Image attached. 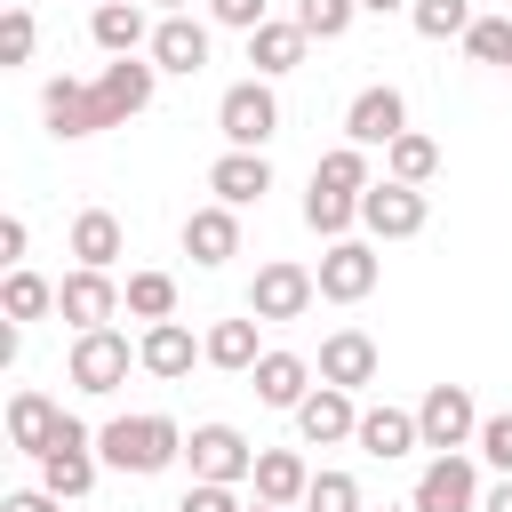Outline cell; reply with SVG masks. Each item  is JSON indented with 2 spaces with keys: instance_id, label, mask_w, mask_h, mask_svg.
I'll use <instances>...</instances> for the list:
<instances>
[{
  "instance_id": "obj_43",
  "label": "cell",
  "mask_w": 512,
  "mask_h": 512,
  "mask_svg": "<svg viewBox=\"0 0 512 512\" xmlns=\"http://www.w3.org/2000/svg\"><path fill=\"white\" fill-rule=\"evenodd\" d=\"M480 512H512V472H504V480H496V488L480 496Z\"/></svg>"
},
{
  "instance_id": "obj_10",
  "label": "cell",
  "mask_w": 512,
  "mask_h": 512,
  "mask_svg": "<svg viewBox=\"0 0 512 512\" xmlns=\"http://www.w3.org/2000/svg\"><path fill=\"white\" fill-rule=\"evenodd\" d=\"M376 280H384V256L368 240H328L320 248V296L328 304H360V296H376Z\"/></svg>"
},
{
  "instance_id": "obj_28",
  "label": "cell",
  "mask_w": 512,
  "mask_h": 512,
  "mask_svg": "<svg viewBox=\"0 0 512 512\" xmlns=\"http://www.w3.org/2000/svg\"><path fill=\"white\" fill-rule=\"evenodd\" d=\"M200 344H208V368H232V376H248V368L264 360V344H256V312H248V320H216Z\"/></svg>"
},
{
  "instance_id": "obj_18",
  "label": "cell",
  "mask_w": 512,
  "mask_h": 512,
  "mask_svg": "<svg viewBox=\"0 0 512 512\" xmlns=\"http://www.w3.org/2000/svg\"><path fill=\"white\" fill-rule=\"evenodd\" d=\"M320 384H344V392L376 384V336H368V328H336V336H320Z\"/></svg>"
},
{
  "instance_id": "obj_19",
  "label": "cell",
  "mask_w": 512,
  "mask_h": 512,
  "mask_svg": "<svg viewBox=\"0 0 512 512\" xmlns=\"http://www.w3.org/2000/svg\"><path fill=\"white\" fill-rule=\"evenodd\" d=\"M88 40H96L104 56H144V48H152V16H144L136 0H96Z\"/></svg>"
},
{
  "instance_id": "obj_41",
  "label": "cell",
  "mask_w": 512,
  "mask_h": 512,
  "mask_svg": "<svg viewBox=\"0 0 512 512\" xmlns=\"http://www.w3.org/2000/svg\"><path fill=\"white\" fill-rule=\"evenodd\" d=\"M24 248H32V224H24V216H8V224H0V256H8V264H24Z\"/></svg>"
},
{
  "instance_id": "obj_2",
  "label": "cell",
  "mask_w": 512,
  "mask_h": 512,
  "mask_svg": "<svg viewBox=\"0 0 512 512\" xmlns=\"http://www.w3.org/2000/svg\"><path fill=\"white\" fill-rule=\"evenodd\" d=\"M96 456H104L112 472L152 480V472H168V464L184 456V432H176V416H160V408H144V416H112V424L96 432Z\"/></svg>"
},
{
  "instance_id": "obj_14",
  "label": "cell",
  "mask_w": 512,
  "mask_h": 512,
  "mask_svg": "<svg viewBox=\"0 0 512 512\" xmlns=\"http://www.w3.org/2000/svg\"><path fill=\"white\" fill-rule=\"evenodd\" d=\"M184 456H192V480H248L256 472V448L232 432V424H192V440H184Z\"/></svg>"
},
{
  "instance_id": "obj_12",
  "label": "cell",
  "mask_w": 512,
  "mask_h": 512,
  "mask_svg": "<svg viewBox=\"0 0 512 512\" xmlns=\"http://www.w3.org/2000/svg\"><path fill=\"white\" fill-rule=\"evenodd\" d=\"M360 432V400L344 392V384H312L304 400H296V440L304 448H336V440H352Z\"/></svg>"
},
{
  "instance_id": "obj_42",
  "label": "cell",
  "mask_w": 512,
  "mask_h": 512,
  "mask_svg": "<svg viewBox=\"0 0 512 512\" xmlns=\"http://www.w3.org/2000/svg\"><path fill=\"white\" fill-rule=\"evenodd\" d=\"M0 512H64V496H48V488H16Z\"/></svg>"
},
{
  "instance_id": "obj_9",
  "label": "cell",
  "mask_w": 512,
  "mask_h": 512,
  "mask_svg": "<svg viewBox=\"0 0 512 512\" xmlns=\"http://www.w3.org/2000/svg\"><path fill=\"white\" fill-rule=\"evenodd\" d=\"M416 512H480V464L464 456V448H448V456H432L424 472H416V496H408Z\"/></svg>"
},
{
  "instance_id": "obj_17",
  "label": "cell",
  "mask_w": 512,
  "mask_h": 512,
  "mask_svg": "<svg viewBox=\"0 0 512 512\" xmlns=\"http://www.w3.org/2000/svg\"><path fill=\"white\" fill-rule=\"evenodd\" d=\"M208 192H216L224 208H256V200L272 192V160H264V152H240V144H224V160L208 168Z\"/></svg>"
},
{
  "instance_id": "obj_34",
  "label": "cell",
  "mask_w": 512,
  "mask_h": 512,
  "mask_svg": "<svg viewBox=\"0 0 512 512\" xmlns=\"http://www.w3.org/2000/svg\"><path fill=\"white\" fill-rule=\"evenodd\" d=\"M464 56H472V64H512V16H472Z\"/></svg>"
},
{
  "instance_id": "obj_31",
  "label": "cell",
  "mask_w": 512,
  "mask_h": 512,
  "mask_svg": "<svg viewBox=\"0 0 512 512\" xmlns=\"http://www.w3.org/2000/svg\"><path fill=\"white\" fill-rule=\"evenodd\" d=\"M312 184H328V192H368V184H376V168H368V144H336V152H320Z\"/></svg>"
},
{
  "instance_id": "obj_3",
  "label": "cell",
  "mask_w": 512,
  "mask_h": 512,
  "mask_svg": "<svg viewBox=\"0 0 512 512\" xmlns=\"http://www.w3.org/2000/svg\"><path fill=\"white\" fill-rule=\"evenodd\" d=\"M216 136L240 144V152H264V144L280 136V96H272V80H232V88L216 96Z\"/></svg>"
},
{
  "instance_id": "obj_45",
  "label": "cell",
  "mask_w": 512,
  "mask_h": 512,
  "mask_svg": "<svg viewBox=\"0 0 512 512\" xmlns=\"http://www.w3.org/2000/svg\"><path fill=\"white\" fill-rule=\"evenodd\" d=\"M152 8H160V16H184V8H192V0H152Z\"/></svg>"
},
{
  "instance_id": "obj_39",
  "label": "cell",
  "mask_w": 512,
  "mask_h": 512,
  "mask_svg": "<svg viewBox=\"0 0 512 512\" xmlns=\"http://www.w3.org/2000/svg\"><path fill=\"white\" fill-rule=\"evenodd\" d=\"M176 512H248V504H240V488H232V480H192Z\"/></svg>"
},
{
  "instance_id": "obj_20",
  "label": "cell",
  "mask_w": 512,
  "mask_h": 512,
  "mask_svg": "<svg viewBox=\"0 0 512 512\" xmlns=\"http://www.w3.org/2000/svg\"><path fill=\"white\" fill-rule=\"evenodd\" d=\"M304 24L296 16H264L256 32H248V64H256V80H280V72H296L304 64Z\"/></svg>"
},
{
  "instance_id": "obj_32",
  "label": "cell",
  "mask_w": 512,
  "mask_h": 512,
  "mask_svg": "<svg viewBox=\"0 0 512 512\" xmlns=\"http://www.w3.org/2000/svg\"><path fill=\"white\" fill-rule=\"evenodd\" d=\"M120 296H128L136 320H176V280H168V272H128Z\"/></svg>"
},
{
  "instance_id": "obj_46",
  "label": "cell",
  "mask_w": 512,
  "mask_h": 512,
  "mask_svg": "<svg viewBox=\"0 0 512 512\" xmlns=\"http://www.w3.org/2000/svg\"><path fill=\"white\" fill-rule=\"evenodd\" d=\"M248 512H304V504H264V496H256V504H248Z\"/></svg>"
},
{
  "instance_id": "obj_47",
  "label": "cell",
  "mask_w": 512,
  "mask_h": 512,
  "mask_svg": "<svg viewBox=\"0 0 512 512\" xmlns=\"http://www.w3.org/2000/svg\"><path fill=\"white\" fill-rule=\"evenodd\" d=\"M376 512H416V504H376Z\"/></svg>"
},
{
  "instance_id": "obj_24",
  "label": "cell",
  "mask_w": 512,
  "mask_h": 512,
  "mask_svg": "<svg viewBox=\"0 0 512 512\" xmlns=\"http://www.w3.org/2000/svg\"><path fill=\"white\" fill-rule=\"evenodd\" d=\"M56 424H64V408L48 392H8V448L16 456H40L56 440Z\"/></svg>"
},
{
  "instance_id": "obj_48",
  "label": "cell",
  "mask_w": 512,
  "mask_h": 512,
  "mask_svg": "<svg viewBox=\"0 0 512 512\" xmlns=\"http://www.w3.org/2000/svg\"><path fill=\"white\" fill-rule=\"evenodd\" d=\"M0 8H8V0H0Z\"/></svg>"
},
{
  "instance_id": "obj_8",
  "label": "cell",
  "mask_w": 512,
  "mask_h": 512,
  "mask_svg": "<svg viewBox=\"0 0 512 512\" xmlns=\"http://www.w3.org/2000/svg\"><path fill=\"white\" fill-rule=\"evenodd\" d=\"M416 432H424L432 456L472 448V440H480V408H472V392H464V384H432V392L416 400Z\"/></svg>"
},
{
  "instance_id": "obj_15",
  "label": "cell",
  "mask_w": 512,
  "mask_h": 512,
  "mask_svg": "<svg viewBox=\"0 0 512 512\" xmlns=\"http://www.w3.org/2000/svg\"><path fill=\"white\" fill-rule=\"evenodd\" d=\"M400 128H408V96H400V88H384V80H376V88H360V96L344 104V144H368V152H376V144H392Z\"/></svg>"
},
{
  "instance_id": "obj_29",
  "label": "cell",
  "mask_w": 512,
  "mask_h": 512,
  "mask_svg": "<svg viewBox=\"0 0 512 512\" xmlns=\"http://www.w3.org/2000/svg\"><path fill=\"white\" fill-rule=\"evenodd\" d=\"M304 224H312L320 240H352V224H360V192H328V184H312V192H304Z\"/></svg>"
},
{
  "instance_id": "obj_40",
  "label": "cell",
  "mask_w": 512,
  "mask_h": 512,
  "mask_svg": "<svg viewBox=\"0 0 512 512\" xmlns=\"http://www.w3.org/2000/svg\"><path fill=\"white\" fill-rule=\"evenodd\" d=\"M272 8L264 0H208V24H224V32H256Z\"/></svg>"
},
{
  "instance_id": "obj_26",
  "label": "cell",
  "mask_w": 512,
  "mask_h": 512,
  "mask_svg": "<svg viewBox=\"0 0 512 512\" xmlns=\"http://www.w3.org/2000/svg\"><path fill=\"white\" fill-rule=\"evenodd\" d=\"M72 256H80V264H96V272H112V264L128 256L120 216H112V208H80V216H72Z\"/></svg>"
},
{
  "instance_id": "obj_4",
  "label": "cell",
  "mask_w": 512,
  "mask_h": 512,
  "mask_svg": "<svg viewBox=\"0 0 512 512\" xmlns=\"http://www.w3.org/2000/svg\"><path fill=\"white\" fill-rule=\"evenodd\" d=\"M32 464H40V488L72 504V496H88V488H96V464H104V456H96V432H88L80 416H64V424H56V440H48Z\"/></svg>"
},
{
  "instance_id": "obj_33",
  "label": "cell",
  "mask_w": 512,
  "mask_h": 512,
  "mask_svg": "<svg viewBox=\"0 0 512 512\" xmlns=\"http://www.w3.org/2000/svg\"><path fill=\"white\" fill-rule=\"evenodd\" d=\"M408 24H416L424 40H464V32H472V0H416Z\"/></svg>"
},
{
  "instance_id": "obj_7",
  "label": "cell",
  "mask_w": 512,
  "mask_h": 512,
  "mask_svg": "<svg viewBox=\"0 0 512 512\" xmlns=\"http://www.w3.org/2000/svg\"><path fill=\"white\" fill-rule=\"evenodd\" d=\"M128 360H136V344H128L120 328H80V336H72L64 376H72L80 392H96V400H104V392H120V384H128Z\"/></svg>"
},
{
  "instance_id": "obj_16",
  "label": "cell",
  "mask_w": 512,
  "mask_h": 512,
  "mask_svg": "<svg viewBox=\"0 0 512 512\" xmlns=\"http://www.w3.org/2000/svg\"><path fill=\"white\" fill-rule=\"evenodd\" d=\"M184 256H192L200 272L232 264V256H240V208H224V200L192 208V216H184Z\"/></svg>"
},
{
  "instance_id": "obj_36",
  "label": "cell",
  "mask_w": 512,
  "mask_h": 512,
  "mask_svg": "<svg viewBox=\"0 0 512 512\" xmlns=\"http://www.w3.org/2000/svg\"><path fill=\"white\" fill-rule=\"evenodd\" d=\"M304 512H368V504H360V480H352V472H312Z\"/></svg>"
},
{
  "instance_id": "obj_22",
  "label": "cell",
  "mask_w": 512,
  "mask_h": 512,
  "mask_svg": "<svg viewBox=\"0 0 512 512\" xmlns=\"http://www.w3.org/2000/svg\"><path fill=\"white\" fill-rule=\"evenodd\" d=\"M144 56H152L160 72H200V64H208V24H200V16H160Z\"/></svg>"
},
{
  "instance_id": "obj_25",
  "label": "cell",
  "mask_w": 512,
  "mask_h": 512,
  "mask_svg": "<svg viewBox=\"0 0 512 512\" xmlns=\"http://www.w3.org/2000/svg\"><path fill=\"white\" fill-rule=\"evenodd\" d=\"M248 488H256L264 504H304V488H312V464H304L296 448H256V472H248Z\"/></svg>"
},
{
  "instance_id": "obj_44",
  "label": "cell",
  "mask_w": 512,
  "mask_h": 512,
  "mask_svg": "<svg viewBox=\"0 0 512 512\" xmlns=\"http://www.w3.org/2000/svg\"><path fill=\"white\" fill-rule=\"evenodd\" d=\"M368 16H392V8H416V0H360Z\"/></svg>"
},
{
  "instance_id": "obj_6",
  "label": "cell",
  "mask_w": 512,
  "mask_h": 512,
  "mask_svg": "<svg viewBox=\"0 0 512 512\" xmlns=\"http://www.w3.org/2000/svg\"><path fill=\"white\" fill-rule=\"evenodd\" d=\"M312 296H320V272L312 264H288V256L256 264V280H248V312L256 320H304Z\"/></svg>"
},
{
  "instance_id": "obj_35",
  "label": "cell",
  "mask_w": 512,
  "mask_h": 512,
  "mask_svg": "<svg viewBox=\"0 0 512 512\" xmlns=\"http://www.w3.org/2000/svg\"><path fill=\"white\" fill-rule=\"evenodd\" d=\"M352 16H360V0H296V24H304L312 40H344Z\"/></svg>"
},
{
  "instance_id": "obj_23",
  "label": "cell",
  "mask_w": 512,
  "mask_h": 512,
  "mask_svg": "<svg viewBox=\"0 0 512 512\" xmlns=\"http://www.w3.org/2000/svg\"><path fill=\"white\" fill-rule=\"evenodd\" d=\"M248 376H256V400H264V408H288V416H296V400L312 392V376H320V368H312L304 352H264Z\"/></svg>"
},
{
  "instance_id": "obj_49",
  "label": "cell",
  "mask_w": 512,
  "mask_h": 512,
  "mask_svg": "<svg viewBox=\"0 0 512 512\" xmlns=\"http://www.w3.org/2000/svg\"><path fill=\"white\" fill-rule=\"evenodd\" d=\"M504 72H512V64H504Z\"/></svg>"
},
{
  "instance_id": "obj_30",
  "label": "cell",
  "mask_w": 512,
  "mask_h": 512,
  "mask_svg": "<svg viewBox=\"0 0 512 512\" xmlns=\"http://www.w3.org/2000/svg\"><path fill=\"white\" fill-rule=\"evenodd\" d=\"M0 312H8V320H48V312H56V288H48L32 264H8V280H0Z\"/></svg>"
},
{
  "instance_id": "obj_5",
  "label": "cell",
  "mask_w": 512,
  "mask_h": 512,
  "mask_svg": "<svg viewBox=\"0 0 512 512\" xmlns=\"http://www.w3.org/2000/svg\"><path fill=\"white\" fill-rule=\"evenodd\" d=\"M360 224H368V240H416V232L432 224V200H424V184L376 176V184L360 192Z\"/></svg>"
},
{
  "instance_id": "obj_1",
  "label": "cell",
  "mask_w": 512,
  "mask_h": 512,
  "mask_svg": "<svg viewBox=\"0 0 512 512\" xmlns=\"http://www.w3.org/2000/svg\"><path fill=\"white\" fill-rule=\"evenodd\" d=\"M152 88H160V64L152 56H112L96 80H48L40 88V120H48V136H104V128H128L144 104H152Z\"/></svg>"
},
{
  "instance_id": "obj_37",
  "label": "cell",
  "mask_w": 512,
  "mask_h": 512,
  "mask_svg": "<svg viewBox=\"0 0 512 512\" xmlns=\"http://www.w3.org/2000/svg\"><path fill=\"white\" fill-rule=\"evenodd\" d=\"M32 40H40L32 8H24V0H8V8H0V64H24V56H32Z\"/></svg>"
},
{
  "instance_id": "obj_21",
  "label": "cell",
  "mask_w": 512,
  "mask_h": 512,
  "mask_svg": "<svg viewBox=\"0 0 512 512\" xmlns=\"http://www.w3.org/2000/svg\"><path fill=\"white\" fill-rule=\"evenodd\" d=\"M360 456H376V464H392V456H408V448H424V432H416V408H360Z\"/></svg>"
},
{
  "instance_id": "obj_13",
  "label": "cell",
  "mask_w": 512,
  "mask_h": 512,
  "mask_svg": "<svg viewBox=\"0 0 512 512\" xmlns=\"http://www.w3.org/2000/svg\"><path fill=\"white\" fill-rule=\"evenodd\" d=\"M192 360H208V344H200L184 320H144V336H136V368H144V376L176 384V376H192Z\"/></svg>"
},
{
  "instance_id": "obj_11",
  "label": "cell",
  "mask_w": 512,
  "mask_h": 512,
  "mask_svg": "<svg viewBox=\"0 0 512 512\" xmlns=\"http://www.w3.org/2000/svg\"><path fill=\"white\" fill-rule=\"evenodd\" d=\"M128 296H120V280L112 272H96V264H72L64 280H56V312L72 320V336L80 328H112V312H120Z\"/></svg>"
},
{
  "instance_id": "obj_27",
  "label": "cell",
  "mask_w": 512,
  "mask_h": 512,
  "mask_svg": "<svg viewBox=\"0 0 512 512\" xmlns=\"http://www.w3.org/2000/svg\"><path fill=\"white\" fill-rule=\"evenodd\" d=\"M384 176H392V184H432V176H440V144H432L424 128H400V136L384 144Z\"/></svg>"
},
{
  "instance_id": "obj_38",
  "label": "cell",
  "mask_w": 512,
  "mask_h": 512,
  "mask_svg": "<svg viewBox=\"0 0 512 512\" xmlns=\"http://www.w3.org/2000/svg\"><path fill=\"white\" fill-rule=\"evenodd\" d=\"M480 464H496V472H512V408H496V416H480Z\"/></svg>"
}]
</instances>
